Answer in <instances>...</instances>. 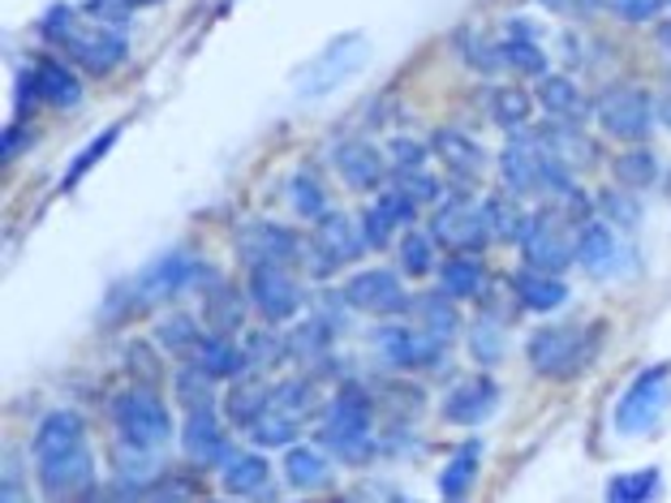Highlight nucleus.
<instances>
[{"label": "nucleus", "instance_id": "obj_1", "mask_svg": "<svg viewBox=\"0 0 671 503\" xmlns=\"http://www.w3.org/2000/svg\"><path fill=\"white\" fill-rule=\"evenodd\" d=\"M323 444L349 465H366L374 456V431H370V404L358 388H345L323 413Z\"/></svg>", "mask_w": 671, "mask_h": 503}, {"label": "nucleus", "instance_id": "obj_2", "mask_svg": "<svg viewBox=\"0 0 671 503\" xmlns=\"http://www.w3.org/2000/svg\"><path fill=\"white\" fill-rule=\"evenodd\" d=\"M44 35L56 40L74 60H82L91 74H108L112 65L125 60V35H116L108 26H74V13L65 4H56L48 13Z\"/></svg>", "mask_w": 671, "mask_h": 503}, {"label": "nucleus", "instance_id": "obj_3", "mask_svg": "<svg viewBox=\"0 0 671 503\" xmlns=\"http://www.w3.org/2000/svg\"><path fill=\"white\" fill-rule=\"evenodd\" d=\"M599 349V327H538L529 336V361L547 379L577 375Z\"/></svg>", "mask_w": 671, "mask_h": 503}, {"label": "nucleus", "instance_id": "obj_4", "mask_svg": "<svg viewBox=\"0 0 671 503\" xmlns=\"http://www.w3.org/2000/svg\"><path fill=\"white\" fill-rule=\"evenodd\" d=\"M112 417L121 426V439L125 444H138V448H164L168 435H172V417L168 409L159 404L152 388H130L112 401Z\"/></svg>", "mask_w": 671, "mask_h": 503}, {"label": "nucleus", "instance_id": "obj_5", "mask_svg": "<svg viewBox=\"0 0 671 503\" xmlns=\"http://www.w3.org/2000/svg\"><path fill=\"white\" fill-rule=\"evenodd\" d=\"M668 392H671V361L668 366H650L646 375H637L633 388L624 392V401L616 404L619 435H646V431H655V422L668 409Z\"/></svg>", "mask_w": 671, "mask_h": 503}, {"label": "nucleus", "instance_id": "obj_6", "mask_svg": "<svg viewBox=\"0 0 671 503\" xmlns=\"http://www.w3.org/2000/svg\"><path fill=\"white\" fill-rule=\"evenodd\" d=\"M521 254H525V267H538V271H564L568 262L577 258V246L568 242V224L560 211L543 206L525 220L521 228Z\"/></svg>", "mask_w": 671, "mask_h": 503}, {"label": "nucleus", "instance_id": "obj_7", "mask_svg": "<svg viewBox=\"0 0 671 503\" xmlns=\"http://www.w3.org/2000/svg\"><path fill=\"white\" fill-rule=\"evenodd\" d=\"M361 60H366V44H361L358 35L336 40V44L323 52V56L310 65L306 74L298 78V96H302V100H323V96H332V91H336L345 78H354V74H358Z\"/></svg>", "mask_w": 671, "mask_h": 503}, {"label": "nucleus", "instance_id": "obj_8", "mask_svg": "<svg viewBox=\"0 0 671 503\" xmlns=\"http://www.w3.org/2000/svg\"><path fill=\"white\" fill-rule=\"evenodd\" d=\"M650 116H655V108L641 87H612L599 96V121L612 138H646Z\"/></svg>", "mask_w": 671, "mask_h": 503}, {"label": "nucleus", "instance_id": "obj_9", "mask_svg": "<svg viewBox=\"0 0 671 503\" xmlns=\"http://www.w3.org/2000/svg\"><path fill=\"white\" fill-rule=\"evenodd\" d=\"M250 298H255L258 314H262L267 323H284V318H293L298 305H302L298 284L289 280V271H284L280 262H255V267H250Z\"/></svg>", "mask_w": 671, "mask_h": 503}, {"label": "nucleus", "instance_id": "obj_10", "mask_svg": "<svg viewBox=\"0 0 671 503\" xmlns=\"http://www.w3.org/2000/svg\"><path fill=\"white\" fill-rule=\"evenodd\" d=\"M374 349L388 366H435L444 357V336L435 332H405V327H379L374 332Z\"/></svg>", "mask_w": 671, "mask_h": 503}, {"label": "nucleus", "instance_id": "obj_11", "mask_svg": "<svg viewBox=\"0 0 671 503\" xmlns=\"http://www.w3.org/2000/svg\"><path fill=\"white\" fill-rule=\"evenodd\" d=\"M547 159L551 155L543 152L538 138H513L500 155V172L516 194H538V190H547Z\"/></svg>", "mask_w": 671, "mask_h": 503}, {"label": "nucleus", "instance_id": "obj_12", "mask_svg": "<svg viewBox=\"0 0 671 503\" xmlns=\"http://www.w3.org/2000/svg\"><path fill=\"white\" fill-rule=\"evenodd\" d=\"M444 246H452V250H478V246H487V237H491V228H487V215L478 211V206H469V202H444L439 206V215H435V228H430Z\"/></svg>", "mask_w": 671, "mask_h": 503}, {"label": "nucleus", "instance_id": "obj_13", "mask_svg": "<svg viewBox=\"0 0 671 503\" xmlns=\"http://www.w3.org/2000/svg\"><path fill=\"white\" fill-rule=\"evenodd\" d=\"M206 276V267L190 254H172L164 262H155L152 271L138 280V298L143 302H159V298H177L186 289H194L199 280Z\"/></svg>", "mask_w": 671, "mask_h": 503}, {"label": "nucleus", "instance_id": "obj_14", "mask_svg": "<svg viewBox=\"0 0 671 503\" xmlns=\"http://www.w3.org/2000/svg\"><path fill=\"white\" fill-rule=\"evenodd\" d=\"M345 302L354 310H370V314H392V310H405L410 298L392 271H358L345 284Z\"/></svg>", "mask_w": 671, "mask_h": 503}, {"label": "nucleus", "instance_id": "obj_15", "mask_svg": "<svg viewBox=\"0 0 671 503\" xmlns=\"http://www.w3.org/2000/svg\"><path fill=\"white\" fill-rule=\"evenodd\" d=\"M82 448V417L60 409V413H48L35 431V460L40 465H52V460H65Z\"/></svg>", "mask_w": 671, "mask_h": 503}, {"label": "nucleus", "instance_id": "obj_16", "mask_svg": "<svg viewBox=\"0 0 671 503\" xmlns=\"http://www.w3.org/2000/svg\"><path fill=\"white\" fill-rule=\"evenodd\" d=\"M302 242L289 233V228H276V224H250L246 233H242V254H246V262L255 267V262H293V258H302Z\"/></svg>", "mask_w": 671, "mask_h": 503}, {"label": "nucleus", "instance_id": "obj_17", "mask_svg": "<svg viewBox=\"0 0 671 503\" xmlns=\"http://www.w3.org/2000/svg\"><path fill=\"white\" fill-rule=\"evenodd\" d=\"M495 404H500V388L491 379H469V383L448 392L444 417L457 422V426H478V422H487L495 413Z\"/></svg>", "mask_w": 671, "mask_h": 503}, {"label": "nucleus", "instance_id": "obj_18", "mask_svg": "<svg viewBox=\"0 0 671 503\" xmlns=\"http://www.w3.org/2000/svg\"><path fill=\"white\" fill-rule=\"evenodd\" d=\"M181 444H186V456L199 460V465H224L233 456L228 452V439L220 435V422H215L211 409H190Z\"/></svg>", "mask_w": 671, "mask_h": 503}, {"label": "nucleus", "instance_id": "obj_19", "mask_svg": "<svg viewBox=\"0 0 671 503\" xmlns=\"http://www.w3.org/2000/svg\"><path fill=\"white\" fill-rule=\"evenodd\" d=\"M336 172L345 177V186L349 190H374L379 181H383V172H388V164H383V155L374 152L370 143H340L336 147Z\"/></svg>", "mask_w": 671, "mask_h": 503}, {"label": "nucleus", "instance_id": "obj_20", "mask_svg": "<svg viewBox=\"0 0 671 503\" xmlns=\"http://www.w3.org/2000/svg\"><path fill=\"white\" fill-rule=\"evenodd\" d=\"M314 242H318L323 250L332 254L336 262H354L358 254L370 250V242H366L361 224H354V220H349V215H340V211H327V215L318 220V233H314Z\"/></svg>", "mask_w": 671, "mask_h": 503}, {"label": "nucleus", "instance_id": "obj_21", "mask_svg": "<svg viewBox=\"0 0 671 503\" xmlns=\"http://www.w3.org/2000/svg\"><path fill=\"white\" fill-rule=\"evenodd\" d=\"M413 206H417V202H413L410 194H401V190H392V194H383V199L374 202V206H366V215H361V233H366V242H370V250H379V246H388V237H392V228L410 220V215H413Z\"/></svg>", "mask_w": 671, "mask_h": 503}, {"label": "nucleus", "instance_id": "obj_22", "mask_svg": "<svg viewBox=\"0 0 671 503\" xmlns=\"http://www.w3.org/2000/svg\"><path fill=\"white\" fill-rule=\"evenodd\" d=\"M516 298L521 305H529V310H560L568 302V284L564 280H556L551 271H538V267H525V271H516Z\"/></svg>", "mask_w": 671, "mask_h": 503}, {"label": "nucleus", "instance_id": "obj_23", "mask_svg": "<svg viewBox=\"0 0 671 503\" xmlns=\"http://www.w3.org/2000/svg\"><path fill=\"white\" fill-rule=\"evenodd\" d=\"M538 143H543V152L564 159L568 168H581V164L594 159V147H590V138H581L577 121H551V125H543L538 130Z\"/></svg>", "mask_w": 671, "mask_h": 503}, {"label": "nucleus", "instance_id": "obj_24", "mask_svg": "<svg viewBox=\"0 0 671 503\" xmlns=\"http://www.w3.org/2000/svg\"><path fill=\"white\" fill-rule=\"evenodd\" d=\"M430 147H435V155H439V159H444L452 172H465V177H478V172H482V164H487L482 147H478L473 138H465L461 130H435Z\"/></svg>", "mask_w": 671, "mask_h": 503}, {"label": "nucleus", "instance_id": "obj_25", "mask_svg": "<svg viewBox=\"0 0 671 503\" xmlns=\"http://www.w3.org/2000/svg\"><path fill=\"white\" fill-rule=\"evenodd\" d=\"M194 366H203L211 379H237V375L246 370V353L237 349V345H228L224 332H215V336H203V340H199Z\"/></svg>", "mask_w": 671, "mask_h": 503}, {"label": "nucleus", "instance_id": "obj_26", "mask_svg": "<svg viewBox=\"0 0 671 503\" xmlns=\"http://www.w3.org/2000/svg\"><path fill=\"white\" fill-rule=\"evenodd\" d=\"M31 82H35V96L44 103H56V108H74V103L82 100V82L65 65H56V60H44Z\"/></svg>", "mask_w": 671, "mask_h": 503}, {"label": "nucleus", "instance_id": "obj_27", "mask_svg": "<svg viewBox=\"0 0 671 503\" xmlns=\"http://www.w3.org/2000/svg\"><path fill=\"white\" fill-rule=\"evenodd\" d=\"M40 482H44V491H52V495H65V491L87 487L91 482V456H87V448H78V452L65 456V460L40 465Z\"/></svg>", "mask_w": 671, "mask_h": 503}, {"label": "nucleus", "instance_id": "obj_28", "mask_svg": "<svg viewBox=\"0 0 671 503\" xmlns=\"http://www.w3.org/2000/svg\"><path fill=\"white\" fill-rule=\"evenodd\" d=\"M284 478L298 487V491H318L332 482V465L314 448H289L284 452Z\"/></svg>", "mask_w": 671, "mask_h": 503}, {"label": "nucleus", "instance_id": "obj_29", "mask_svg": "<svg viewBox=\"0 0 671 503\" xmlns=\"http://www.w3.org/2000/svg\"><path fill=\"white\" fill-rule=\"evenodd\" d=\"M577 258H581V267H590V271H607V267L616 262V233H612L607 224H585V228L577 233Z\"/></svg>", "mask_w": 671, "mask_h": 503}, {"label": "nucleus", "instance_id": "obj_30", "mask_svg": "<svg viewBox=\"0 0 671 503\" xmlns=\"http://www.w3.org/2000/svg\"><path fill=\"white\" fill-rule=\"evenodd\" d=\"M487 116L504 130H521L529 121V96L516 87H491L487 91Z\"/></svg>", "mask_w": 671, "mask_h": 503}, {"label": "nucleus", "instance_id": "obj_31", "mask_svg": "<svg viewBox=\"0 0 671 503\" xmlns=\"http://www.w3.org/2000/svg\"><path fill=\"white\" fill-rule=\"evenodd\" d=\"M538 103H543L556 121H577V116H585V100H581V91H577L568 78H543Z\"/></svg>", "mask_w": 671, "mask_h": 503}, {"label": "nucleus", "instance_id": "obj_32", "mask_svg": "<svg viewBox=\"0 0 671 503\" xmlns=\"http://www.w3.org/2000/svg\"><path fill=\"white\" fill-rule=\"evenodd\" d=\"M439 284H444V293L448 298H478L482 293V262L478 258H452V262H444L439 267Z\"/></svg>", "mask_w": 671, "mask_h": 503}, {"label": "nucleus", "instance_id": "obj_33", "mask_svg": "<svg viewBox=\"0 0 671 503\" xmlns=\"http://www.w3.org/2000/svg\"><path fill=\"white\" fill-rule=\"evenodd\" d=\"M220 473H224V487L233 495H255V491H262V482H267L262 456H228Z\"/></svg>", "mask_w": 671, "mask_h": 503}, {"label": "nucleus", "instance_id": "obj_34", "mask_svg": "<svg viewBox=\"0 0 671 503\" xmlns=\"http://www.w3.org/2000/svg\"><path fill=\"white\" fill-rule=\"evenodd\" d=\"M298 417H289V413H280V409H262L255 417V426H250V435H255V444L262 448H289V439H298Z\"/></svg>", "mask_w": 671, "mask_h": 503}, {"label": "nucleus", "instance_id": "obj_35", "mask_svg": "<svg viewBox=\"0 0 671 503\" xmlns=\"http://www.w3.org/2000/svg\"><path fill=\"white\" fill-rule=\"evenodd\" d=\"M228 417L237 422V426H255V417L271 404V392L262 388V383H255V379H242L233 392H228Z\"/></svg>", "mask_w": 671, "mask_h": 503}, {"label": "nucleus", "instance_id": "obj_36", "mask_svg": "<svg viewBox=\"0 0 671 503\" xmlns=\"http://www.w3.org/2000/svg\"><path fill=\"white\" fill-rule=\"evenodd\" d=\"M289 199L298 206V215H306V220H323L327 215V194H323V181L314 172H293Z\"/></svg>", "mask_w": 671, "mask_h": 503}, {"label": "nucleus", "instance_id": "obj_37", "mask_svg": "<svg viewBox=\"0 0 671 503\" xmlns=\"http://www.w3.org/2000/svg\"><path fill=\"white\" fill-rule=\"evenodd\" d=\"M469 353H473L482 366H495V361L504 357V327H500L491 314H482V318L469 327Z\"/></svg>", "mask_w": 671, "mask_h": 503}, {"label": "nucleus", "instance_id": "obj_38", "mask_svg": "<svg viewBox=\"0 0 671 503\" xmlns=\"http://www.w3.org/2000/svg\"><path fill=\"white\" fill-rule=\"evenodd\" d=\"M616 177L624 190H646L659 181V164L650 152H624L616 159Z\"/></svg>", "mask_w": 671, "mask_h": 503}, {"label": "nucleus", "instance_id": "obj_39", "mask_svg": "<svg viewBox=\"0 0 671 503\" xmlns=\"http://www.w3.org/2000/svg\"><path fill=\"white\" fill-rule=\"evenodd\" d=\"M155 336H159V345L172 353H194L199 349V323L190 318V314H168L159 327H155Z\"/></svg>", "mask_w": 671, "mask_h": 503}, {"label": "nucleus", "instance_id": "obj_40", "mask_svg": "<svg viewBox=\"0 0 671 503\" xmlns=\"http://www.w3.org/2000/svg\"><path fill=\"white\" fill-rule=\"evenodd\" d=\"M473 473H478V444H469V448L439 473V495H444V500H461L465 491H469V482H473Z\"/></svg>", "mask_w": 671, "mask_h": 503}, {"label": "nucleus", "instance_id": "obj_41", "mask_svg": "<svg viewBox=\"0 0 671 503\" xmlns=\"http://www.w3.org/2000/svg\"><path fill=\"white\" fill-rule=\"evenodd\" d=\"M659 491V469H641V473H619L607 487V500L616 503H641Z\"/></svg>", "mask_w": 671, "mask_h": 503}, {"label": "nucleus", "instance_id": "obj_42", "mask_svg": "<svg viewBox=\"0 0 671 503\" xmlns=\"http://www.w3.org/2000/svg\"><path fill=\"white\" fill-rule=\"evenodd\" d=\"M482 215H487V228H491L495 242H521L525 220H521V211L513 206V199H491L482 206Z\"/></svg>", "mask_w": 671, "mask_h": 503}, {"label": "nucleus", "instance_id": "obj_43", "mask_svg": "<svg viewBox=\"0 0 671 503\" xmlns=\"http://www.w3.org/2000/svg\"><path fill=\"white\" fill-rule=\"evenodd\" d=\"M413 310H417V318H422L426 332H435V336H444V340L457 332V310H452L448 298H439V293H435V298H417Z\"/></svg>", "mask_w": 671, "mask_h": 503}, {"label": "nucleus", "instance_id": "obj_44", "mask_svg": "<svg viewBox=\"0 0 671 503\" xmlns=\"http://www.w3.org/2000/svg\"><path fill=\"white\" fill-rule=\"evenodd\" d=\"M401 267L410 271V276H426V271H435V242L426 237V233H405V242H401Z\"/></svg>", "mask_w": 671, "mask_h": 503}, {"label": "nucleus", "instance_id": "obj_45", "mask_svg": "<svg viewBox=\"0 0 671 503\" xmlns=\"http://www.w3.org/2000/svg\"><path fill=\"white\" fill-rule=\"evenodd\" d=\"M310 404H314V396H310V383H302V379H289V383H280L276 392H271V409H280V413H289V417H306Z\"/></svg>", "mask_w": 671, "mask_h": 503}, {"label": "nucleus", "instance_id": "obj_46", "mask_svg": "<svg viewBox=\"0 0 671 503\" xmlns=\"http://www.w3.org/2000/svg\"><path fill=\"white\" fill-rule=\"evenodd\" d=\"M177 392H181V401L190 404V409H211V375H206L203 366H190V370H181L177 375Z\"/></svg>", "mask_w": 671, "mask_h": 503}, {"label": "nucleus", "instance_id": "obj_47", "mask_svg": "<svg viewBox=\"0 0 671 503\" xmlns=\"http://www.w3.org/2000/svg\"><path fill=\"white\" fill-rule=\"evenodd\" d=\"M594 202L616 220L619 228H637L641 224V202L633 199V194H624V190H603Z\"/></svg>", "mask_w": 671, "mask_h": 503}, {"label": "nucleus", "instance_id": "obj_48", "mask_svg": "<svg viewBox=\"0 0 671 503\" xmlns=\"http://www.w3.org/2000/svg\"><path fill=\"white\" fill-rule=\"evenodd\" d=\"M504 60L516 65L521 74H529V78H543V74H547V56L534 48L529 40H508V44H504Z\"/></svg>", "mask_w": 671, "mask_h": 503}, {"label": "nucleus", "instance_id": "obj_49", "mask_svg": "<svg viewBox=\"0 0 671 503\" xmlns=\"http://www.w3.org/2000/svg\"><path fill=\"white\" fill-rule=\"evenodd\" d=\"M396 190L410 194L413 202H439V181L426 177V168H405V172H396Z\"/></svg>", "mask_w": 671, "mask_h": 503}, {"label": "nucleus", "instance_id": "obj_50", "mask_svg": "<svg viewBox=\"0 0 671 503\" xmlns=\"http://www.w3.org/2000/svg\"><path fill=\"white\" fill-rule=\"evenodd\" d=\"M206 314H211V327H215V332H228V327L242 323V302H237L228 289H215L211 302H206Z\"/></svg>", "mask_w": 671, "mask_h": 503}, {"label": "nucleus", "instance_id": "obj_51", "mask_svg": "<svg viewBox=\"0 0 671 503\" xmlns=\"http://www.w3.org/2000/svg\"><path fill=\"white\" fill-rule=\"evenodd\" d=\"M327 349V323L323 318H314L306 327H298L293 336H289V353H298V357H314V353Z\"/></svg>", "mask_w": 671, "mask_h": 503}, {"label": "nucleus", "instance_id": "obj_52", "mask_svg": "<svg viewBox=\"0 0 671 503\" xmlns=\"http://www.w3.org/2000/svg\"><path fill=\"white\" fill-rule=\"evenodd\" d=\"M116 134H121L116 125H112V130H103L100 138H96V143H91L87 152H82V155H78V159H74V168H69V177H65V186H78V177H82V172H91V164H96V159H100V155L108 152L112 143H116Z\"/></svg>", "mask_w": 671, "mask_h": 503}, {"label": "nucleus", "instance_id": "obj_53", "mask_svg": "<svg viewBox=\"0 0 671 503\" xmlns=\"http://www.w3.org/2000/svg\"><path fill=\"white\" fill-rule=\"evenodd\" d=\"M289 349V340H280V336H271V332H255L250 340H246V357L255 361V366H267V361H276L280 353Z\"/></svg>", "mask_w": 671, "mask_h": 503}, {"label": "nucleus", "instance_id": "obj_54", "mask_svg": "<svg viewBox=\"0 0 671 503\" xmlns=\"http://www.w3.org/2000/svg\"><path fill=\"white\" fill-rule=\"evenodd\" d=\"M87 9H91L96 18H103L108 26H121V22L130 18V9H134V4H130V0H91Z\"/></svg>", "mask_w": 671, "mask_h": 503}, {"label": "nucleus", "instance_id": "obj_55", "mask_svg": "<svg viewBox=\"0 0 671 503\" xmlns=\"http://www.w3.org/2000/svg\"><path fill=\"white\" fill-rule=\"evenodd\" d=\"M405 168H422V147L396 138V143H392V172H405Z\"/></svg>", "mask_w": 671, "mask_h": 503}, {"label": "nucleus", "instance_id": "obj_56", "mask_svg": "<svg viewBox=\"0 0 671 503\" xmlns=\"http://www.w3.org/2000/svg\"><path fill=\"white\" fill-rule=\"evenodd\" d=\"M619 18H628V22H646V18H655V9H659V0H616Z\"/></svg>", "mask_w": 671, "mask_h": 503}, {"label": "nucleus", "instance_id": "obj_57", "mask_svg": "<svg viewBox=\"0 0 671 503\" xmlns=\"http://www.w3.org/2000/svg\"><path fill=\"white\" fill-rule=\"evenodd\" d=\"M534 35H538V31H534V22H521V18H516V22H508V40H529V44H534Z\"/></svg>", "mask_w": 671, "mask_h": 503}, {"label": "nucleus", "instance_id": "obj_58", "mask_svg": "<svg viewBox=\"0 0 671 503\" xmlns=\"http://www.w3.org/2000/svg\"><path fill=\"white\" fill-rule=\"evenodd\" d=\"M659 44H663V48H671V26H663V31H659Z\"/></svg>", "mask_w": 671, "mask_h": 503}, {"label": "nucleus", "instance_id": "obj_59", "mask_svg": "<svg viewBox=\"0 0 671 503\" xmlns=\"http://www.w3.org/2000/svg\"><path fill=\"white\" fill-rule=\"evenodd\" d=\"M663 121H668V130H671V96L663 100Z\"/></svg>", "mask_w": 671, "mask_h": 503}, {"label": "nucleus", "instance_id": "obj_60", "mask_svg": "<svg viewBox=\"0 0 671 503\" xmlns=\"http://www.w3.org/2000/svg\"><path fill=\"white\" fill-rule=\"evenodd\" d=\"M543 4H547V9H564L568 0H543Z\"/></svg>", "mask_w": 671, "mask_h": 503}, {"label": "nucleus", "instance_id": "obj_61", "mask_svg": "<svg viewBox=\"0 0 671 503\" xmlns=\"http://www.w3.org/2000/svg\"><path fill=\"white\" fill-rule=\"evenodd\" d=\"M130 4H155V0H130Z\"/></svg>", "mask_w": 671, "mask_h": 503}]
</instances>
